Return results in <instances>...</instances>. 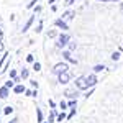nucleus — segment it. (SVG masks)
<instances>
[{
    "instance_id": "26",
    "label": "nucleus",
    "mask_w": 123,
    "mask_h": 123,
    "mask_svg": "<svg viewBox=\"0 0 123 123\" xmlns=\"http://www.w3.org/2000/svg\"><path fill=\"white\" fill-rule=\"evenodd\" d=\"M74 49H76V43H71L69 44V51H74Z\"/></svg>"
},
{
    "instance_id": "9",
    "label": "nucleus",
    "mask_w": 123,
    "mask_h": 123,
    "mask_svg": "<svg viewBox=\"0 0 123 123\" xmlns=\"http://www.w3.org/2000/svg\"><path fill=\"white\" fill-rule=\"evenodd\" d=\"M56 26L57 28H62V30H67V23L64 20H56Z\"/></svg>"
},
{
    "instance_id": "35",
    "label": "nucleus",
    "mask_w": 123,
    "mask_h": 123,
    "mask_svg": "<svg viewBox=\"0 0 123 123\" xmlns=\"http://www.w3.org/2000/svg\"><path fill=\"white\" fill-rule=\"evenodd\" d=\"M3 38V31H2V28H0V39Z\"/></svg>"
},
{
    "instance_id": "27",
    "label": "nucleus",
    "mask_w": 123,
    "mask_h": 123,
    "mask_svg": "<svg viewBox=\"0 0 123 123\" xmlns=\"http://www.w3.org/2000/svg\"><path fill=\"white\" fill-rule=\"evenodd\" d=\"M48 36H49V38H54V36H56V31H49Z\"/></svg>"
},
{
    "instance_id": "5",
    "label": "nucleus",
    "mask_w": 123,
    "mask_h": 123,
    "mask_svg": "<svg viewBox=\"0 0 123 123\" xmlns=\"http://www.w3.org/2000/svg\"><path fill=\"white\" fill-rule=\"evenodd\" d=\"M62 57L66 59V61H69V62H72V64H77V61L72 57V54H71V51H64L62 53Z\"/></svg>"
},
{
    "instance_id": "22",
    "label": "nucleus",
    "mask_w": 123,
    "mask_h": 123,
    "mask_svg": "<svg viewBox=\"0 0 123 123\" xmlns=\"http://www.w3.org/2000/svg\"><path fill=\"white\" fill-rule=\"evenodd\" d=\"M13 82H15V80H7V82H5V85H7L8 89H12V87H13Z\"/></svg>"
},
{
    "instance_id": "16",
    "label": "nucleus",
    "mask_w": 123,
    "mask_h": 123,
    "mask_svg": "<svg viewBox=\"0 0 123 123\" xmlns=\"http://www.w3.org/2000/svg\"><path fill=\"white\" fill-rule=\"evenodd\" d=\"M36 117H38V122H43V112L39 108H36Z\"/></svg>"
},
{
    "instance_id": "38",
    "label": "nucleus",
    "mask_w": 123,
    "mask_h": 123,
    "mask_svg": "<svg viewBox=\"0 0 123 123\" xmlns=\"http://www.w3.org/2000/svg\"><path fill=\"white\" fill-rule=\"evenodd\" d=\"M41 123H46V122H41Z\"/></svg>"
},
{
    "instance_id": "11",
    "label": "nucleus",
    "mask_w": 123,
    "mask_h": 123,
    "mask_svg": "<svg viewBox=\"0 0 123 123\" xmlns=\"http://www.w3.org/2000/svg\"><path fill=\"white\" fill-rule=\"evenodd\" d=\"M66 97H69V98H77V92L76 90H66Z\"/></svg>"
},
{
    "instance_id": "3",
    "label": "nucleus",
    "mask_w": 123,
    "mask_h": 123,
    "mask_svg": "<svg viewBox=\"0 0 123 123\" xmlns=\"http://www.w3.org/2000/svg\"><path fill=\"white\" fill-rule=\"evenodd\" d=\"M76 87L79 90H85V89H89V84H87V79L85 77H79L76 80Z\"/></svg>"
},
{
    "instance_id": "37",
    "label": "nucleus",
    "mask_w": 123,
    "mask_h": 123,
    "mask_svg": "<svg viewBox=\"0 0 123 123\" xmlns=\"http://www.w3.org/2000/svg\"><path fill=\"white\" fill-rule=\"evenodd\" d=\"M98 2H108V0H98Z\"/></svg>"
},
{
    "instance_id": "34",
    "label": "nucleus",
    "mask_w": 123,
    "mask_h": 123,
    "mask_svg": "<svg viewBox=\"0 0 123 123\" xmlns=\"http://www.w3.org/2000/svg\"><path fill=\"white\" fill-rule=\"evenodd\" d=\"M0 51H3V43H2V39H0Z\"/></svg>"
},
{
    "instance_id": "33",
    "label": "nucleus",
    "mask_w": 123,
    "mask_h": 123,
    "mask_svg": "<svg viewBox=\"0 0 123 123\" xmlns=\"http://www.w3.org/2000/svg\"><path fill=\"white\" fill-rule=\"evenodd\" d=\"M74 3V0H66V5H72Z\"/></svg>"
},
{
    "instance_id": "32",
    "label": "nucleus",
    "mask_w": 123,
    "mask_h": 123,
    "mask_svg": "<svg viewBox=\"0 0 123 123\" xmlns=\"http://www.w3.org/2000/svg\"><path fill=\"white\" fill-rule=\"evenodd\" d=\"M25 94L28 95V97H31V95H33V92H31V90H28V89H26V90H25Z\"/></svg>"
},
{
    "instance_id": "24",
    "label": "nucleus",
    "mask_w": 123,
    "mask_h": 123,
    "mask_svg": "<svg viewBox=\"0 0 123 123\" xmlns=\"http://www.w3.org/2000/svg\"><path fill=\"white\" fill-rule=\"evenodd\" d=\"M74 115H76V108H72V110H71V113L67 115V118H72Z\"/></svg>"
},
{
    "instance_id": "30",
    "label": "nucleus",
    "mask_w": 123,
    "mask_h": 123,
    "mask_svg": "<svg viewBox=\"0 0 123 123\" xmlns=\"http://www.w3.org/2000/svg\"><path fill=\"white\" fill-rule=\"evenodd\" d=\"M10 77H13V79H15V77H17V72H15V71H10Z\"/></svg>"
},
{
    "instance_id": "4",
    "label": "nucleus",
    "mask_w": 123,
    "mask_h": 123,
    "mask_svg": "<svg viewBox=\"0 0 123 123\" xmlns=\"http://www.w3.org/2000/svg\"><path fill=\"white\" fill-rule=\"evenodd\" d=\"M57 79H59V82H61V84H67V82H69V80H71V74H69V72H61V74H59V76H57Z\"/></svg>"
},
{
    "instance_id": "21",
    "label": "nucleus",
    "mask_w": 123,
    "mask_h": 123,
    "mask_svg": "<svg viewBox=\"0 0 123 123\" xmlns=\"http://www.w3.org/2000/svg\"><path fill=\"white\" fill-rule=\"evenodd\" d=\"M112 59H113V61H118V59H120V54H118V53H113V54H112Z\"/></svg>"
},
{
    "instance_id": "7",
    "label": "nucleus",
    "mask_w": 123,
    "mask_h": 123,
    "mask_svg": "<svg viewBox=\"0 0 123 123\" xmlns=\"http://www.w3.org/2000/svg\"><path fill=\"white\" fill-rule=\"evenodd\" d=\"M85 79H87V84H89V87H94V85L97 84V82H98V80H97V77H95L94 74H90V76H87Z\"/></svg>"
},
{
    "instance_id": "25",
    "label": "nucleus",
    "mask_w": 123,
    "mask_h": 123,
    "mask_svg": "<svg viewBox=\"0 0 123 123\" xmlns=\"http://www.w3.org/2000/svg\"><path fill=\"white\" fill-rule=\"evenodd\" d=\"M59 107H61L62 110H66V108H67V104H66V102H61V104H59Z\"/></svg>"
},
{
    "instance_id": "28",
    "label": "nucleus",
    "mask_w": 123,
    "mask_h": 123,
    "mask_svg": "<svg viewBox=\"0 0 123 123\" xmlns=\"http://www.w3.org/2000/svg\"><path fill=\"white\" fill-rule=\"evenodd\" d=\"M41 30H43V23H39L38 26H36V33H39V31H41Z\"/></svg>"
},
{
    "instance_id": "2",
    "label": "nucleus",
    "mask_w": 123,
    "mask_h": 123,
    "mask_svg": "<svg viewBox=\"0 0 123 123\" xmlns=\"http://www.w3.org/2000/svg\"><path fill=\"white\" fill-rule=\"evenodd\" d=\"M69 39H71V36H69V35H66V33H64V35H59V38H57V48H64L67 44V43H69Z\"/></svg>"
},
{
    "instance_id": "17",
    "label": "nucleus",
    "mask_w": 123,
    "mask_h": 123,
    "mask_svg": "<svg viewBox=\"0 0 123 123\" xmlns=\"http://www.w3.org/2000/svg\"><path fill=\"white\" fill-rule=\"evenodd\" d=\"M33 69H35L36 72H38V71H41V64H39V62H33Z\"/></svg>"
},
{
    "instance_id": "14",
    "label": "nucleus",
    "mask_w": 123,
    "mask_h": 123,
    "mask_svg": "<svg viewBox=\"0 0 123 123\" xmlns=\"http://www.w3.org/2000/svg\"><path fill=\"white\" fill-rule=\"evenodd\" d=\"M30 76V72H28V69H23V71H21V74H20V77H21V79H26V77Z\"/></svg>"
},
{
    "instance_id": "12",
    "label": "nucleus",
    "mask_w": 123,
    "mask_h": 123,
    "mask_svg": "<svg viewBox=\"0 0 123 123\" xmlns=\"http://www.w3.org/2000/svg\"><path fill=\"white\" fill-rule=\"evenodd\" d=\"M104 69H105V66H104V64H97V66L94 67V71H95V72H102Z\"/></svg>"
},
{
    "instance_id": "19",
    "label": "nucleus",
    "mask_w": 123,
    "mask_h": 123,
    "mask_svg": "<svg viewBox=\"0 0 123 123\" xmlns=\"http://www.w3.org/2000/svg\"><path fill=\"white\" fill-rule=\"evenodd\" d=\"M64 118H66V115H64V112H62V113H59V115H57V118H56V120H57V122H62Z\"/></svg>"
},
{
    "instance_id": "10",
    "label": "nucleus",
    "mask_w": 123,
    "mask_h": 123,
    "mask_svg": "<svg viewBox=\"0 0 123 123\" xmlns=\"http://www.w3.org/2000/svg\"><path fill=\"white\" fill-rule=\"evenodd\" d=\"M13 90H15V94H23L26 89H25L23 85H15V87H13Z\"/></svg>"
},
{
    "instance_id": "13",
    "label": "nucleus",
    "mask_w": 123,
    "mask_h": 123,
    "mask_svg": "<svg viewBox=\"0 0 123 123\" xmlns=\"http://www.w3.org/2000/svg\"><path fill=\"white\" fill-rule=\"evenodd\" d=\"M72 17H74V12H66V13L62 15V18H67V20H71Z\"/></svg>"
},
{
    "instance_id": "15",
    "label": "nucleus",
    "mask_w": 123,
    "mask_h": 123,
    "mask_svg": "<svg viewBox=\"0 0 123 123\" xmlns=\"http://www.w3.org/2000/svg\"><path fill=\"white\" fill-rule=\"evenodd\" d=\"M12 112H13V107H10V105H8V107H5V108H3V113H5V115H10Z\"/></svg>"
},
{
    "instance_id": "29",
    "label": "nucleus",
    "mask_w": 123,
    "mask_h": 123,
    "mask_svg": "<svg viewBox=\"0 0 123 123\" xmlns=\"http://www.w3.org/2000/svg\"><path fill=\"white\" fill-rule=\"evenodd\" d=\"M67 105H69V107H76V100L72 98V100H71V102H69V104H67Z\"/></svg>"
},
{
    "instance_id": "18",
    "label": "nucleus",
    "mask_w": 123,
    "mask_h": 123,
    "mask_svg": "<svg viewBox=\"0 0 123 123\" xmlns=\"http://www.w3.org/2000/svg\"><path fill=\"white\" fill-rule=\"evenodd\" d=\"M54 120H56V112L53 110V112L49 113V122H54Z\"/></svg>"
},
{
    "instance_id": "20",
    "label": "nucleus",
    "mask_w": 123,
    "mask_h": 123,
    "mask_svg": "<svg viewBox=\"0 0 123 123\" xmlns=\"http://www.w3.org/2000/svg\"><path fill=\"white\" fill-rule=\"evenodd\" d=\"M26 61H28V62H35V56H33V54H28V56H26Z\"/></svg>"
},
{
    "instance_id": "31",
    "label": "nucleus",
    "mask_w": 123,
    "mask_h": 123,
    "mask_svg": "<svg viewBox=\"0 0 123 123\" xmlns=\"http://www.w3.org/2000/svg\"><path fill=\"white\" fill-rule=\"evenodd\" d=\"M31 85H33L35 89H38V82H36V80H31Z\"/></svg>"
},
{
    "instance_id": "6",
    "label": "nucleus",
    "mask_w": 123,
    "mask_h": 123,
    "mask_svg": "<svg viewBox=\"0 0 123 123\" xmlns=\"http://www.w3.org/2000/svg\"><path fill=\"white\" fill-rule=\"evenodd\" d=\"M10 95V89L7 85H3V87H0V98H7Z\"/></svg>"
},
{
    "instance_id": "1",
    "label": "nucleus",
    "mask_w": 123,
    "mask_h": 123,
    "mask_svg": "<svg viewBox=\"0 0 123 123\" xmlns=\"http://www.w3.org/2000/svg\"><path fill=\"white\" fill-rule=\"evenodd\" d=\"M67 69H69V67H67V64H66V62H57L56 66L53 67V72H54L56 76H59L61 72H66Z\"/></svg>"
},
{
    "instance_id": "8",
    "label": "nucleus",
    "mask_w": 123,
    "mask_h": 123,
    "mask_svg": "<svg viewBox=\"0 0 123 123\" xmlns=\"http://www.w3.org/2000/svg\"><path fill=\"white\" fill-rule=\"evenodd\" d=\"M33 20H35V17H30V20L26 21V23H25V25H23V30H21L23 33H25V31H28V30H30V26L33 25Z\"/></svg>"
},
{
    "instance_id": "36",
    "label": "nucleus",
    "mask_w": 123,
    "mask_h": 123,
    "mask_svg": "<svg viewBox=\"0 0 123 123\" xmlns=\"http://www.w3.org/2000/svg\"><path fill=\"white\" fill-rule=\"evenodd\" d=\"M17 122H18V120H12V122H10V123H17Z\"/></svg>"
},
{
    "instance_id": "23",
    "label": "nucleus",
    "mask_w": 123,
    "mask_h": 123,
    "mask_svg": "<svg viewBox=\"0 0 123 123\" xmlns=\"http://www.w3.org/2000/svg\"><path fill=\"white\" fill-rule=\"evenodd\" d=\"M36 3H38V0H31V3H28V8H33Z\"/></svg>"
}]
</instances>
